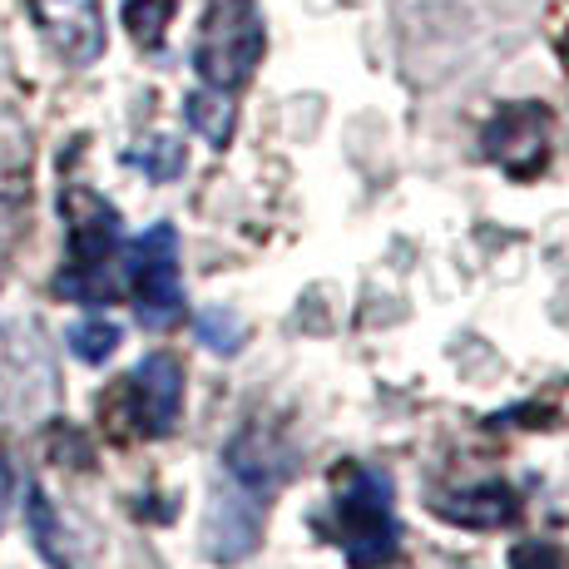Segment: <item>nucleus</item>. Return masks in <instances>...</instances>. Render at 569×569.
<instances>
[{
  "instance_id": "423d86ee",
  "label": "nucleus",
  "mask_w": 569,
  "mask_h": 569,
  "mask_svg": "<svg viewBox=\"0 0 569 569\" xmlns=\"http://www.w3.org/2000/svg\"><path fill=\"white\" fill-rule=\"evenodd\" d=\"M550 139H555L550 109L535 100H516L490 119L480 144H486V159L496 163L506 179L530 183V179H540L545 163H550Z\"/></svg>"
},
{
  "instance_id": "39448f33",
  "label": "nucleus",
  "mask_w": 569,
  "mask_h": 569,
  "mask_svg": "<svg viewBox=\"0 0 569 569\" xmlns=\"http://www.w3.org/2000/svg\"><path fill=\"white\" fill-rule=\"evenodd\" d=\"M268 30L253 0H208L199 40H193V70L213 90H238L253 80Z\"/></svg>"
},
{
  "instance_id": "a211bd4d",
  "label": "nucleus",
  "mask_w": 569,
  "mask_h": 569,
  "mask_svg": "<svg viewBox=\"0 0 569 569\" xmlns=\"http://www.w3.org/2000/svg\"><path fill=\"white\" fill-rule=\"evenodd\" d=\"M550 46H555V54H560V70L569 80V0H560L555 16H550Z\"/></svg>"
},
{
  "instance_id": "9b49d317",
  "label": "nucleus",
  "mask_w": 569,
  "mask_h": 569,
  "mask_svg": "<svg viewBox=\"0 0 569 569\" xmlns=\"http://www.w3.org/2000/svg\"><path fill=\"white\" fill-rule=\"evenodd\" d=\"M26 525H30V540H36L40 560H46L50 569H74L64 520L54 516V506L46 500V490H36V486H30V496H26Z\"/></svg>"
},
{
  "instance_id": "6e6552de",
  "label": "nucleus",
  "mask_w": 569,
  "mask_h": 569,
  "mask_svg": "<svg viewBox=\"0 0 569 569\" xmlns=\"http://www.w3.org/2000/svg\"><path fill=\"white\" fill-rule=\"evenodd\" d=\"M262 520H268L262 500L238 490L233 480L218 486L213 506H208V520H203V555L213 565H243L262 540Z\"/></svg>"
},
{
  "instance_id": "6ab92c4d",
  "label": "nucleus",
  "mask_w": 569,
  "mask_h": 569,
  "mask_svg": "<svg viewBox=\"0 0 569 569\" xmlns=\"http://www.w3.org/2000/svg\"><path fill=\"white\" fill-rule=\"evenodd\" d=\"M6 500H10V470L0 466V520H6Z\"/></svg>"
},
{
  "instance_id": "ddd939ff",
  "label": "nucleus",
  "mask_w": 569,
  "mask_h": 569,
  "mask_svg": "<svg viewBox=\"0 0 569 569\" xmlns=\"http://www.w3.org/2000/svg\"><path fill=\"white\" fill-rule=\"evenodd\" d=\"M64 342H70V352L80 357L84 367H104L109 357L119 352V342H124V332H119V322H109V317H80V322L64 332Z\"/></svg>"
},
{
  "instance_id": "1a4fd4ad",
  "label": "nucleus",
  "mask_w": 569,
  "mask_h": 569,
  "mask_svg": "<svg viewBox=\"0 0 569 569\" xmlns=\"http://www.w3.org/2000/svg\"><path fill=\"white\" fill-rule=\"evenodd\" d=\"M40 36L50 40V50L64 64L84 70L104 54V10L100 0H30Z\"/></svg>"
},
{
  "instance_id": "9d476101",
  "label": "nucleus",
  "mask_w": 569,
  "mask_h": 569,
  "mask_svg": "<svg viewBox=\"0 0 569 569\" xmlns=\"http://www.w3.org/2000/svg\"><path fill=\"white\" fill-rule=\"evenodd\" d=\"M431 510L441 520L461 525V530H500V525L520 520V496L510 480H476L461 490H431Z\"/></svg>"
},
{
  "instance_id": "f3484780",
  "label": "nucleus",
  "mask_w": 569,
  "mask_h": 569,
  "mask_svg": "<svg viewBox=\"0 0 569 569\" xmlns=\"http://www.w3.org/2000/svg\"><path fill=\"white\" fill-rule=\"evenodd\" d=\"M510 569H569V555L555 540H520L510 550Z\"/></svg>"
},
{
  "instance_id": "2eb2a0df",
  "label": "nucleus",
  "mask_w": 569,
  "mask_h": 569,
  "mask_svg": "<svg viewBox=\"0 0 569 569\" xmlns=\"http://www.w3.org/2000/svg\"><path fill=\"white\" fill-rule=\"evenodd\" d=\"M179 0H124V30L139 50H159L173 26Z\"/></svg>"
},
{
  "instance_id": "f257e3e1",
  "label": "nucleus",
  "mask_w": 569,
  "mask_h": 569,
  "mask_svg": "<svg viewBox=\"0 0 569 569\" xmlns=\"http://www.w3.org/2000/svg\"><path fill=\"white\" fill-rule=\"evenodd\" d=\"M317 525L352 569H381L401 555L397 486L377 466H347V476H337V490L327 500V516Z\"/></svg>"
},
{
  "instance_id": "f8f14e48",
  "label": "nucleus",
  "mask_w": 569,
  "mask_h": 569,
  "mask_svg": "<svg viewBox=\"0 0 569 569\" xmlns=\"http://www.w3.org/2000/svg\"><path fill=\"white\" fill-rule=\"evenodd\" d=\"M183 119H189V129H199L213 149H223L238 129V104L228 100V90L203 84V90H193L189 100H183Z\"/></svg>"
},
{
  "instance_id": "7ed1b4c3",
  "label": "nucleus",
  "mask_w": 569,
  "mask_h": 569,
  "mask_svg": "<svg viewBox=\"0 0 569 569\" xmlns=\"http://www.w3.org/2000/svg\"><path fill=\"white\" fill-rule=\"evenodd\" d=\"M104 416L114 436H134V441L173 436V426L183 416V362L173 352H149L104 397Z\"/></svg>"
},
{
  "instance_id": "20e7f679",
  "label": "nucleus",
  "mask_w": 569,
  "mask_h": 569,
  "mask_svg": "<svg viewBox=\"0 0 569 569\" xmlns=\"http://www.w3.org/2000/svg\"><path fill=\"white\" fill-rule=\"evenodd\" d=\"M183 248H179V228L154 223L124 248V288L134 302L139 327L149 332H169L183 317Z\"/></svg>"
},
{
  "instance_id": "dca6fc26",
  "label": "nucleus",
  "mask_w": 569,
  "mask_h": 569,
  "mask_svg": "<svg viewBox=\"0 0 569 569\" xmlns=\"http://www.w3.org/2000/svg\"><path fill=\"white\" fill-rule=\"evenodd\" d=\"M129 163H139V169H144L154 183H173L183 173V163H189V154H183V139L154 134L144 149H134V154H129Z\"/></svg>"
},
{
  "instance_id": "0eeeda50",
  "label": "nucleus",
  "mask_w": 569,
  "mask_h": 569,
  "mask_svg": "<svg viewBox=\"0 0 569 569\" xmlns=\"http://www.w3.org/2000/svg\"><path fill=\"white\" fill-rule=\"evenodd\" d=\"M223 470L238 490H248L253 500L272 506V496H278L292 480V470H298V451H292L278 431H268V426H248V431H238L233 441H228Z\"/></svg>"
},
{
  "instance_id": "f03ea898",
  "label": "nucleus",
  "mask_w": 569,
  "mask_h": 569,
  "mask_svg": "<svg viewBox=\"0 0 569 569\" xmlns=\"http://www.w3.org/2000/svg\"><path fill=\"white\" fill-rule=\"evenodd\" d=\"M60 213H64V268H60V278H54V292H60L64 302L100 308V302H109V292H114L109 262L124 248L119 208L100 199L94 189H64Z\"/></svg>"
},
{
  "instance_id": "4468645a",
  "label": "nucleus",
  "mask_w": 569,
  "mask_h": 569,
  "mask_svg": "<svg viewBox=\"0 0 569 569\" xmlns=\"http://www.w3.org/2000/svg\"><path fill=\"white\" fill-rule=\"evenodd\" d=\"M193 337L208 347L213 357H238L243 352V342H248V327H243V317H238L233 308H203L199 317H193Z\"/></svg>"
}]
</instances>
